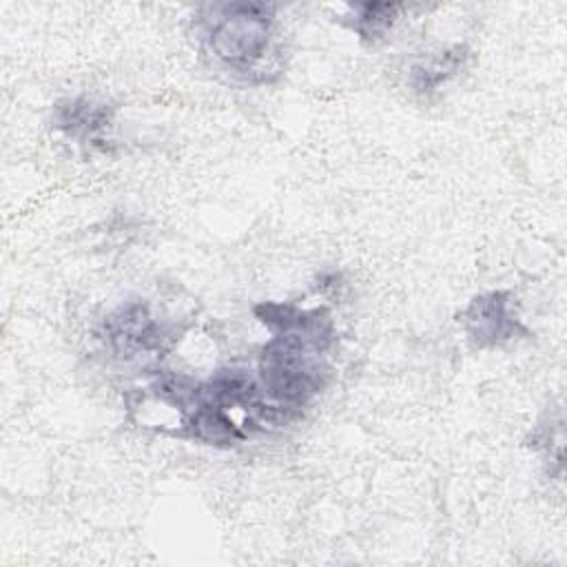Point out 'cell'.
Wrapping results in <instances>:
<instances>
[{"mask_svg":"<svg viewBox=\"0 0 567 567\" xmlns=\"http://www.w3.org/2000/svg\"><path fill=\"white\" fill-rule=\"evenodd\" d=\"M467 60H470V49L467 44H461V42L425 53L410 66L408 84L412 93H416L419 97H430L450 80H454L465 69Z\"/></svg>","mask_w":567,"mask_h":567,"instance_id":"cell-6","label":"cell"},{"mask_svg":"<svg viewBox=\"0 0 567 567\" xmlns=\"http://www.w3.org/2000/svg\"><path fill=\"white\" fill-rule=\"evenodd\" d=\"M255 317L270 330L257 361V381L270 403L303 410L332 379L326 354L337 343V328L326 308H299L261 301Z\"/></svg>","mask_w":567,"mask_h":567,"instance_id":"cell-1","label":"cell"},{"mask_svg":"<svg viewBox=\"0 0 567 567\" xmlns=\"http://www.w3.org/2000/svg\"><path fill=\"white\" fill-rule=\"evenodd\" d=\"M51 126L86 153H111L115 140V106L80 93L62 97L51 109Z\"/></svg>","mask_w":567,"mask_h":567,"instance_id":"cell-5","label":"cell"},{"mask_svg":"<svg viewBox=\"0 0 567 567\" xmlns=\"http://www.w3.org/2000/svg\"><path fill=\"white\" fill-rule=\"evenodd\" d=\"M465 339L474 350H494L529 337L518 301L509 290H487L474 295L458 315Z\"/></svg>","mask_w":567,"mask_h":567,"instance_id":"cell-4","label":"cell"},{"mask_svg":"<svg viewBox=\"0 0 567 567\" xmlns=\"http://www.w3.org/2000/svg\"><path fill=\"white\" fill-rule=\"evenodd\" d=\"M184 328L159 317L151 301L128 299L109 310L95 326V341L109 357L133 363L166 357Z\"/></svg>","mask_w":567,"mask_h":567,"instance_id":"cell-3","label":"cell"},{"mask_svg":"<svg viewBox=\"0 0 567 567\" xmlns=\"http://www.w3.org/2000/svg\"><path fill=\"white\" fill-rule=\"evenodd\" d=\"M277 7L266 2L208 4L197 18L202 49L213 64L248 84H266L281 71Z\"/></svg>","mask_w":567,"mask_h":567,"instance_id":"cell-2","label":"cell"},{"mask_svg":"<svg viewBox=\"0 0 567 567\" xmlns=\"http://www.w3.org/2000/svg\"><path fill=\"white\" fill-rule=\"evenodd\" d=\"M348 13L341 18V24L357 33L363 42L377 44L383 40L394 22L399 20L401 4L392 2H354L346 7Z\"/></svg>","mask_w":567,"mask_h":567,"instance_id":"cell-7","label":"cell"}]
</instances>
